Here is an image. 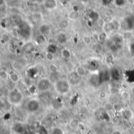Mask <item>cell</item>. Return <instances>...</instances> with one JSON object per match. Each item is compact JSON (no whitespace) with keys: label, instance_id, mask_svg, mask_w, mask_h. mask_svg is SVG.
Returning a JSON list of instances; mask_svg holds the SVG:
<instances>
[{"label":"cell","instance_id":"obj_48","mask_svg":"<svg viewBox=\"0 0 134 134\" xmlns=\"http://www.w3.org/2000/svg\"><path fill=\"white\" fill-rule=\"evenodd\" d=\"M111 134H122V132L120 131V130H114Z\"/></svg>","mask_w":134,"mask_h":134},{"label":"cell","instance_id":"obj_22","mask_svg":"<svg viewBox=\"0 0 134 134\" xmlns=\"http://www.w3.org/2000/svg\"><path fill=\"white\" fill-rule=\"evenodd\" d=\"M60 55H61V57L64 60H69L71 58V50L68 48H63L60 50Z\"/></svg>","mask_w":134,"mask_h":134},{"label":"cell","instance_id":"obj_34","mask_svg":"<svg viewBox=\"0 0 134 134\" xmlns=\"http://www.w3.org/2000/svg\"><path fill=\"white\" fill-rule=\"evenodd\" d=\"M69 25H70V22H69V20H67V19H63V20H61L60 21V23H59V27H60V28L62 29V30L67 29V28L69 27Z\"/></svg>","mask_w":134,"mask_h":134},{"label":"cell","instance_id":"obj_31","mask_svg":"<svg viewBox=\"0 0 134 134\" xmlns=\"http://www.w3.org/2000/svg\"><path fill=\"white\" fill-rule=\"evenodd\" d=\"M0 79L2 82H5L9 79V72H8L7 70L2 69L0 71Z\"/></svg>","mask_w":134,"mask_h":134},{"label":"cell","instance_id":"obj_1","mask_svg":"<svg viewBox=\"0 0 134 134\" xmlns=\"http://www.w3.org/2000/svg\"><path fill=\"white\" fill-rule=\"evenodd\" d=\"M6 97H7L8 100L11 104V105L16 106V107L21 105L22 103L24 102V100L25 97L24 93L17 87L9 91Z\"/></svg>","mask_w":134,"mask_h":134},{"label":"cell","instance_id":"obj_33","mask_svg":"<svg viewBox=\"0 0 134 134\" xmlns=\"http://www.w3.org/2000/svg\"><path fill=\"white\" fill-rule=\"evenodd\" d=\"M93 50L95 53H100L103 51V46L100 42H94L93 46Z\"/></svg>","mask_w":134,"mask_h":134},{"label":"cell","instance_id":"obj_2","mask_svg":"<svg viewBox=\"0 0 134 134\" xmlns=\"http://www.w3.org/2000/svg\"><path fill=\"white\" fill-rule=\"evenodd\" d=\"M71 85L70 84L68 79H60L54 82L53 89L55 92L59 95H67L71 91Z\"/></svg>","mask_w":134,"mask_h":134},{"label":"cell","instance_id":"obj_39","mask_svg":"<svg viewBox=\"0 0 134 134\" xmlns=\"http://www.w3.org/2000/svg\"><path fill=\"white\" fill-rule=\"evenodd\" d=\"M27 90H28V91H29V93H31V96H32V95H35V94H36V93H38V90H37L36 84L31 85V86H29V87L27 88Z\"/></svg>","mask_w":134,"mask_h":134},{"label":"cell","instance_id":"obj_4","mask_svg":"<svg viewBox=\"0 0 134 134\" xmlns=\"http://www.w3.org/2000/svg\"><path fill=\"white\" fill-rule=\"evenodd\" d=\"M18 28L16 30L17 34L19 37L24 39H29L31 35V27L26 23V22H21L18 26Z\"/></svg>","mask_w":134,"mask_h":134},{"label":"cell","instance_id":"obj_21","mask_svg":"<svg viewBox=\"0 0 134 134\" xmlns=\"http://www.w3.org/2000/svg\"><path fill=\"white\" fill-rule=\"evenodd\" d=\"M57 50H58V46L57 43H49L47 47H46V52H49L53 55H55L57 53Z\"/></svg>","mask_w":134,"mask_h":134},{"label":"cell","instance_id":"obj_8","mask_svg":"<svg viewBox=\"0 0 134 134\" xmlns=\"http://www.w3.org/2000/svg\"><path fill=\"white\" fill-rule=\"evenodd\" d=\"M20 49L24 54H31L35 49V43L31 41H27L23 44Z\"/></svg>","mask_w":134,"mask_h":134},{"label":"cell","instance_id":"obj_20","mask_svg":"<svg viewBox=\"0 0 134 134\" xmlns=\"http://www.w3.org/2000/svg\"><path fill=\"white\" fill-rule=\"evenodd\" d=\"M75 71H76L82 78L86 76V75H87V71H88V69H87L86 67L82 66V65H79V66H77V67L75 68Z\"/></svg>","mask_w":134,"mask_h":134},{"label":"cell","instance_id":"obj_27","mask_svg":"<svg viewBox=\"0 0 134 134\" xmlns=\"http://www.w3.org/2000/svg\"><path fill=\"white\" fill-rule=\"evenodd\" d=\"M4 83H5V90H6L8 92L10 91V90H13V89H15V88L17 86V85H16V83L13 82L9 79L7 81H5Z\"/></svg>","mask_w":134,"mask_h":134},{"label":"cell","instance_id":"obj_44","mask_svg":"<svg viewBox=\"0 0 134 134\" xmlns=\"http://www.w3.org/2000/svg\"><path fill=\"white\" fill-rule=\"evenodd\" d=\"M45 57H46V59L48 61L52 62V61L53 60V59H54V55L52 54V53H49V52H46Z\"/></svg>","mask_w":134,"mask_h":134},{"label":"cell","instance_id":"obj_15","mask_svg":"<svg viewBox=\"0 0 134 134\" xmlns=\"http://www.w3.org/2000/svg\"><path fill=\"white\" fill-rule=\"evenodd\" d=\"M34 42L35 43V45H38L39 46H43L47 42V37L45 35H42L41 34H38L37 36L35 38Z\"/></svg>","mask_w":134,"mask_h":134},{"label":"cell","instance_id":"obj_17","mask_svg":"<svg viewBox=\"0 0 134 134\" xmlns=\"http://www.w3.org/2000/svg\"><path fill=\"white\" fill-rule=\"evenodd\" d=\"M20 83L24 86L26 88H28L29 86H31V85H33V79H31V77H29L27 75L21 77V81H20Z\"/></svg>","mask_w":134,"mask_h":134},{"label":"cell","instance_id":"obj_7","mask_svg":"<svg viewBox=\"0 0 134 134\" xmlns=\"http://www.w3.org/2000/svg\"><path fill=\"white\" fill-rule=\"evenodd\" d=\"M98 73H99V77H100V80L101 85L103 83L108 82H109V81L111 80L110 69H107V68L100 69Z\"/></svg>","mask_w":134,"mask_h":134},{"label":"cell","instance_id":"obj_11","mask_svg":"<svg viewBox=\"0 0 134 134\" xmlns=\"http://www.w3.org/2000/svg\"><path fill=\"white\" fill-rule=\"evenodd\" d=\"M110 72H111V80H113L115 82H118L120 80L122 75H121V71L119 68H115V67H112L111 68H110Z\"/></svg>","mask_w":134,"mask_h":134},{"label":"cell","instance_id":"obj_32","mask_svg":"<svg viewBox=\"0 0 134 134\" xmlns=\"http://www.w3.org/2000/svg\"><path fill=\"white\" fill-rule=\"evenodd\" d=\"M89 16H90V20L93 22H96L99 20V13L95 11V10H92L90 13H89Z\"/></svg>","mask_w":134,"mask_h":134},{"label":"cell","instance_id":"obj_19","mask_svg":"<svg viewBox=\"0 0 134 134\" xmlns=\"http://www.w3.org/2000/svg\"><path fill=\"white\" fill-rule=\"evenodd\" d=\"M122 115L126 120H132L134 117L133 111L130 108H124L122 111Z\"/></svg>","mask_w":134,"mask_h":134},{"label":"cell","instance_id":"obj_40","mask_svg":"<svg viewBox=\"0 0 134 134\" xmlns=\"http://www.w3.org/2000/svg\"><path fill=\"white\" fill-rule=\"evenodd\" d=\"M120 92H121V91H120L119 88L117 87V86H111V87H110V89H109V93H110L111 94H113V95L119 94Z\"/></svg>","mask_w":134,"mask_h":134},{"label":"cell","instance_id":"obj_29","mask_svg":"<svg viewBox=\"0 0 134 134\" xmlns=\"http://www.w3.org/2000/svg\"><path fill=\"white\" fill-rule=\"evenodd\" d=\"M82 42L86 45V46H90L93 43V38L91 35H84L82 38Z\"/></svg>","mask_w":134,"mask_h":134},{"label":"cell","instance_id":"obj_23","mask_svg":"<svg viewBox=\"0 0 134 134\" xmlns=\"http://www.w3.org/2000/svg\"><path fill=\"white\" fill-rule=\"evenodd\" d=\"M12 66L16 71H20L24 68V65L20 60H14L13 63H12Z\"/></svg>","mask_w":134,"mask_h":134},{"label":"cell","instance_id":"obj_14","mask_svg":"<svg viewBox=\"0 0 134 134\" xmlns=\"http://www.w3.org/2000/svg\"><path fill=\"white\" fill-rule=\"evenodd\" d=\"M111 38L113 41L114 44L118 45V46H122L123 42H125L123 37H122V34H120V33H115Z\"/></svg>","mask_w":134,"mask_h":134},{"label":"cell","instance_id":"obj_47","mask_svg":"<svg viewBox=\"0 0 134 134\" xmlns=\"http://www.w3.org/2000/svg\"><path fill=\"white\" fill-rule=\"evenodd\" d=\"M53 134H63V131L60 129V128H55L53 130Z\"/></svg>","mask_w":134,"mask_h":134},{"label":"cell","instance_id":"obj_30","mask_svg":"<svg viewBox=\"0 0 134 134\" xmlns=\"http://www.w3.org/2000/svg\"><path fill=\"white\" fill-rule=\"evenodd\" d=\"M99 64L97 62V60H90L88 64V66H87V69L88 70H90V71H95L96 69L99 68Z\"/></svg>","mask_w":134,"mask_h":134},{"label":"cell","instance_id":"obj_3","mask_svg":"<svg viewBox=\"0 0 134 134\" xmlns=\"http://www.w3.org/2000/svg\"><path fill=\"white\" fill-rule=\"evenodd\" d=\"M36 86L38 93H47L51 90L53 87V84L51 82V79L48 77H42L39 79L36 82Z\"/></svg>","mask_w":134,"mask_h":134},{"label":"cell","instance_id":"obj_35","mask_svg":"<svg viewBox=\"0 0 134 134\" xmlns=\"http://www.w3.org/2000/svg\"><path fill=\"white\" fill-rule=\"evenodd\" d=\"M108 92L107 90H100L99 93H98V97L100 100H106L108 97Z\"/></svg>","mask_w":134,"mask_h":134},{"label":"cell","instance_id":"obj_18","mask_svg":"<svg viewBox=\"0 0 134 134\" xmlns=\"http://www.w3.org/2000/svg\"><path fill=\"white\" fill-rule=\"evenodd\" d=\"M12 38H11V36L9 33L7 32H4L0 36V42H1V44L2 46L4 45H7L9 44L10 42H11Z\"/></svg>","mask_w":134,"mask_h":134},{"label":"cell","instance_id":"obj_26","mask_svg":"<svg viewBox=\"0 0 134 134\" xmlns=\"http://www.w3.org/2000/svg\"><path fill=\"white\" fill-rule=\"evenodd\" d=\"M13 129V131L17 134H22L24 132V126L21 123H15Z\"/></svg>","mask_w":134,"mask_h":134},{"label":"cell","instance_id":"obj_46","mask_svg":"<svg viewBox=\"0 0 134 134\" xmlns=\"http://www.w3.org/2000/svg\"><path fill=\"white\" fill-rule=\"evenodd\" d=\"M101 3L103 4V5L108 6L110 5L111 3H114V0H101Z\"/></svg>","mask_w":134,"mask_h":134},{"label":"cell","instance_id":"obj_9","mask_svg":"<svg viewBox=\"0 0 134 134\" xmlns=\"http://www.w3.org/2000/svg\"><path fill=\"white\" fill-rule=\"evenodd\" d=\"M38 34L48 37L51 33V26L47 23L40 24L38 27Z\"/></svg>","mask_w":134,"mask_h":134},{"label":"cell","instance_id":"obj_10","mask_svg":"<svg viewBox=\"0 0 134 134\" xmlns=\"http://www.w3.org/2000/svg\"><path fill=\"white\" fill-rule=\"evenodd\" d=\"M55 39H56L57 43H58L60 45H65L68 43L69 38H68V34L62 31L57 33V35L55 36Z\"/></svg>","mask_w":134,"mask_h":134},{"label":"cell","instance_id":"obj_43","mask_svg":"<svg viewBox=\"0 0 134 134\" xmlns=\"http://www.w3.org/2000/svg\"><path fill=\"white\" fill-rule=\"evenodd\" d=\"M127 0H114V4L117 6L122 7L126 5Z\"/></svg>","mask_w":134,"mask_h":134},{"label":"cell","instance_id":"obj_16","mask_svg":"<svg viewBox=\"0 0 134 134\" xmlns=\"http://www.w3.org/2000/svg\"><path fill=\"white\" fill-rule=\"evenodd\" d=\"M9 79H10L13 82H14V83H16V84L17 85L19 82H20V81H21V77H20V74H19L18 71H12L9 72Z\"/></svg>","mask_w":134,"mask_h":134},{"label":"cell","instance_id":"obj_42","mask_svg":"<svg viewBox=\"0 0 134 134\" xmlns=\"http://www.w3.org/2000/svg\"><path fill=\"white\" fill-rule=\"evenodd\" d=\"M79 13L77 11H72L69 14V19L73 20H78L79 19Z\"/></svg>","mask_w":134,"mask_h":134},{"label":"cell","instance_id":"obj_5","mask_svg":"<svg viewBox=\"0 0 134 134\" xmlns=\"http://www.w3.org/2000/svg\"><path fill=\"white\" fill-rule=\"evenodd\" d=\"M26 108L30 113H36L41 108V102L38 98H31L26 104Z\"/></svg>","mask_w":134,"mask_h":134},{"label":"cell","instance_id":"obj_25","mask_svg":"<svg viewBox=\"0 0 134 134\" xmlns=\"http://www.w3.org/2000/svg\"><path fill=\"white\" fill-rule=\"evenodd\" d=\"M90 82L93 86H96V87H98L100 85H101L100 83V77H99V73L93 75L91 78H90Z\"/></svg>","mask_w":134,"mask_h":134},{"label":"cell","instance_id":"obj_45","mask_svg":"<svg viewBox=\"0 0 134 134\" xmlns=\"http://www.w3.org/2000/svg\"><path fill=\"white\" fill-rule=\"evenodd\" d=\"M129 50L130 54L134 57V42H130V44L129 46Z\"/></svg>","mask_w":134,"mask_h":134},{"label":"cell","instance_id":"obj_6","mask_svg":"<svg viewBox=\"0 0 134 134\" xmlns=\"http://www.w3.org/2000/svg\"><path fill=\"white\" fill-rule=\"evenodd\" d=\"M67 79L69 81L71 86H78L82 81V77L75 71V70H72L70 72H68Z\"/></svg>","mask_w":134,"mask_h":134},{"label":"cell","instance_id":"obj_24","mask_svg":"<svg viewBox=\"0 0 134 134\" xmlns=\"http://www.w3.org/2000/svg\"><path fill=\"white\" fill-rule=\"evenodd\" d=\"M122 37L125 42H130L133 38V33L132 30L124 31L122 33Z\"/></svg>","mask_w":134,"mask_h":134},{"label":"cell","instance_id":"obj_41","mask_svg":"<svg viewBox=\"0 0 134 134\" xmlns=\"http://www.w3.org/2000/svg\"><path fill=\"white\" fill-rule=\"evenodd\" d=\"M105 61L108 64H111L114 61V56L113 53H109L105 57Z\"/></svg>","mask_w":134,"mask_h":134},{"label":"cell","instance_id":"obj_28","mask_svg":"<svg viewBox=\"0 0 134 134\" xmlns=\"http://www.w3.org/2000/svg\"><path fill=\"white\" fill-rule=\"evenodd\" d=\"M108 33H106L105 31H102L101 32L98 33V42H101V43H104L108 39Z\"/></svg>","mask_w":134,"mask_h":134},{"label":"cell","instance_id":"obj_36","mask_svg":"<svg viewBox=\"0 0 134 134\" xmlns=\"http://www.w3.org/2000/svg\"><path fill=\"white\" fill-rule=\"evenodd\" d=\"M123 109L124 108L120 103L116 102V103L113 104V111H115V112H122Z\"/></svg>","mask_w":134,"mask_h":134},{"label":"cell","instance_id":"obj_12","mask_svg":"<svg viewBox=\"0 0 134 134\" xmlns=\"http://www.w3.org/2000/svg\"><path fill=\"white\" fill-rule=\"evenodd\" d=\"M43 5L46 9L47 10H54L57 7V0H44Z\"/></svg>","mask_w":134,"mask_h":134},{"label":"cell","instance_id":"obj_38","mask_svg":"<svg viewBox=\"0 0 134 134\" xmlns=\"http://www.w3.org/2000/svg\"><path fill=\"white\" fill-rule=\"evenodd\" d=\"M48 69H49V71L52 74H56V73H57V71H58L57 66L55 64H53V63H50V64H49Z\"/></svg>","mask_w":134,"mask_h":134},{"label":"cell","instance_id":"obj_37","mask_svg":"<svg viewBox=\"0 0 134 134\" xmlns=\"http://www.w3.org/2000/svg\"><path fill=\"white\" fill-rule=\"evenodd\" d=\"M120 97L124 100H127L130 98V93L127 90H122L120 92Z\"/></svg>","mask_w":134,"mask_h":134},{"label":"cell","instance_id":"obj_13","mask_svg":"<svg viewBox=\"0 0 134 134\" xmlns=\"http://www.w3.org/2000/svg\"><path fill=\"white\" fill-rule=\"evenodd\" d=\"M115 30H116V27H115V24L114 21L107 22L103 26V31H105L108 34L112 33Z\"/></svg>","mask_w":134,"mask_h":134},{"label":"cell","instance_id":"obj_49","mask_svg":"<svg viewBox=\"0 0 134 134\" xmlns=\"http://www.w3.org/2000/svg\"><path fill=\"white\" fill-rule=\"evenodd\" d=\"M32 3H37V2H42V0H29Z\"/></svg>","mask_w":134,"mask_h":134}]
</instances>
